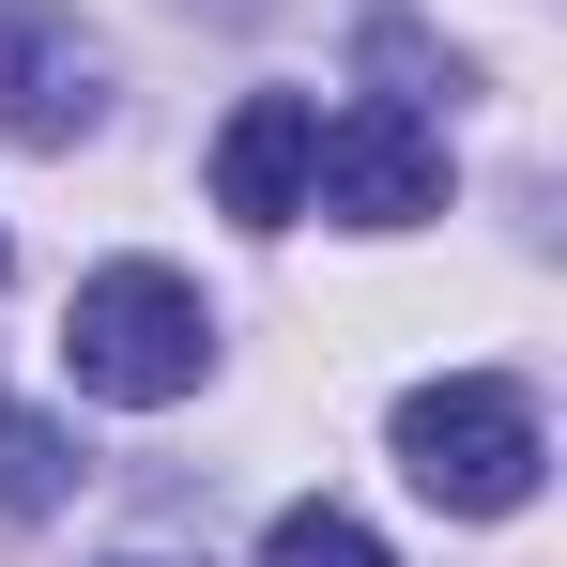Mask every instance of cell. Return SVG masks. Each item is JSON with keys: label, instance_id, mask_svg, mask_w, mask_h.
Wrapping results in <instances>:
<instances>
[{"label": "cell", "instance_id": "cell-1", "mask_svg": "<svg viewBox=\"0 0 567 567\" xmlns=\"http://www.w3.org/2000/svg\"><path fill=\"white\" fill-rule=\"evenodd\" d=\"M62 369H78V399L154 414V399H185V383L215 369V307H199L169 261H107V277H78V307H62Z\"/></svg>", "mask_w": 567, "mask_h": 567}, {"label": "cell", "instance_id": "cell-2", "mask_svg": "<svg viewBox=\"0 0 567 567\" xmlns=\"http://www.w3.org/2000/svg\"><path fill=\"white\" fill-rule=\"evenodd\" d=\"M537 399L506 369H461V383H414L399 399V475L445 506V522H506V506H537Z\"/></svg>", "mask_w": 567, "mask_h": 567}, {"label": "cell", "instance_id": "cell-3", "mask_svg": "<svg viewBox=\"0 0 567 567\" xmlns=\"http://www.w3.org/2000/svg\"><path fill=\"white\" fill-rule=\"evenodd\" d=\"M307 199L353 215V230H414V215L445 199V138H430V107H414V93H353L322 138H307Z\"/></svg>", "mask_w": 567, "mask_h": 567}, {"label": "cell", "instance_id": "cell-4", "mask_svg": "<svg viewBox=\"0 0 567 567\" xmlns=\"http://www.w3.org/2000/svg\"><path fill=\"white\" fill-rule=\"evenodd\" d=\"M107 123V47L78 31V0H0V138L78 154Z\"/></svg>", "mask_w": 567, "mask_h": 567}, {"label": "cell", "instance_id": "cell-5", "mask_svg": "<svg viewBox=\"0 0 567 567\" xmlns=\"http://www.w3.org/2000/svg\"><path fill=\"white\" fill-rule=\"evenodd\" d=\"M307 138H322V107H307V93H246V107H230V138H215V215L291 230V215H307Z\"/></svg>", "mask_w": 567, "mask_h": 567}, {"label": "cell", "instance_id": "cell-6", "mask_svg": "<svg viewBox=\"0 0 567 567\" xmlns=\"http://www.w3.org/2000/svg\"><path fill=\"white\" fill-rule=\"evenodd\" d=\"M261 567H399L369 537V522H353V506H277V537H261Z\"/></svg>", "mask_w": 567, "mask_h": 567}, {"label": "cell", "instance_id": "cell-7", "mask_svg": "<svg viewBox=\"0 0 567 567\" xmlns=\"http://www.w3.org/2000/svg\"><path fill=\"white\" fill-rule=\"evenodd\" d=\"M62 491H78V461H62V445H47L31 414H0V506L31 522V506H62Z\"/></svg>", "mask_w": 567, "mask_h": 567}, {"label": "cell", "instance_id": "cell-8", "mask_svg": "<svg viewBox=\"0 0 567 567\" xmlns=\"http://www.w3.org/2000/svg\"><path fill=\"white\" fill-rule=\"evenodd\" d=\"M215 16H261V0H215Z\"/></svg>", "mask_w": 567, "mask_h": 567}, {"label": "cell", "instance_id": "cell-9", "mask_svg": "<svg viewBox=\"0 0 567 567\" xmlns=\"http://www.w3.org/2000/svg\"><path fill=\"white\" fill-rule=\"evenodd\" d=\"M123 567H154V553H123Z\"/></svg>", "mask_w": 567, "mask_h": 567}, {"label": "cell", "instance_id": "cell-10", "mask_svg": "<svg viewBox=\"0 0 567 567\" xmlns=\"http://www.w3.org/2000/svg\"><path fill=\"white\" fill-rule=\"evenodd\" d=\"M0 261H16V246H0Z\"/></svg>", "mask_w": 567, "mask_h": 567}]
</instances>
